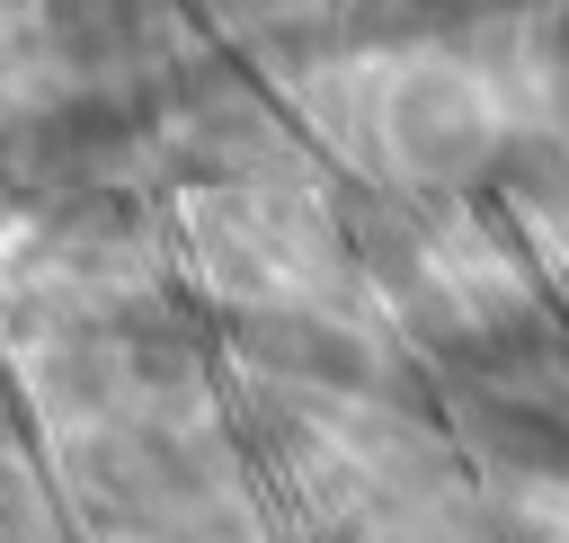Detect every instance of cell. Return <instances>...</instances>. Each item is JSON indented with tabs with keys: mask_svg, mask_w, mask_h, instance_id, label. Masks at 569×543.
Segmentation results:
<instances>
[{
	"mask_svg": "<svg viewBox=\"0 0 569 543\" xmlns=\"http://www.w3.org/2000/svg\"><path fill=\"white\" fill-rule=\"evenodd\" d=\"M489 445L507 463H533V472H569V418L560 409H533V401H489Z\"/></svg>",
	"mask_w": 569,
	"mask_h": 543,
	"instance_id": "obj_1",
	"label": "cell"
}]
</instances>
